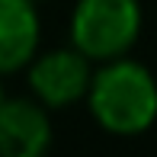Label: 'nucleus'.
Instances as JSON below:
<instances>
[{
  "label": "nucleus",
  "mask_w": 157,
  "mask_h": 157,
  "mask_svg": "<svg viewBox=\"0 0 157 157\" xmlns=\"http://www.w3.org/2000/svg\"><path fill=\"white\" fill-rule=\"evenodd\" d=\"M3 99H6V96H3V87H0V103H3Z\"/></svg>",
  "instance_id": "423d86ee"
},
{
  "label": "nucleus",
  "mask_w": 157,
  "mask_h": 157,
  "mask_svg": "<svg viewBox=\"0 0 157 157\" xmlns=\"http://www.w3.org/2000/svg\"><path fill=\"white\" fill-rule=\"evenodd\" d=\"M138 0H77L71 16V48H77L90 61L122 58L138 42Z\"/></svg>",
  "instance_id": "f03ea898"
},
{
  "label": "nucleus",
  "mask_w": 157,
  "mask_h": 157,
  "mask_svg": "<svg viewBox=\"0 0 157 157\" xmlns=\"http://www.w3.org/2000/svg\"><path fill=\"white\" fill-rule=\"evenodd\" d=\"M39 48V13L32 0H0V74L26 67Z\"/></svg>",
  "instance_id": "39448f33"
},
{
  "label": "nucleus",
  "mask_w": 157,
  "mask_h": 157,
  "mask_svg": "<svg viewBox=\"0 0 157 157\" xmlns=\"http://www.w3.org/2000/svg\"><path fill=\"white\" fill-rule=\"evenodd\" d=\"M52 144V119L32 99L0 103V157H45Z\"/></svg>",
  "instance_id": "20e7f679"
},
{
  "label": "nucleus",
  "mask_w": 157,
  "mask_h": 157,
  "mask_svg": "<svg viewBox=\"0 0 157 157\" xmlns=\"http://www.w3.org/2000/svg\"><path fill=\"white\" fill-rule=\"evenodd\" d=\"M90 74V58H83L77 48H58L35 58L29 67V87L42 106L61 109L87 96Z\"/></svg>",
  "instance_id": "7ed1b4c3"
},
{
  "label": "nucleus",
  "mask_w": 157,
  "mask_h": 157,
  "mask_svg": "<svg viewBox=\"0 0 157 157\" xmlns=\"http://www.w3.org/2000/svg\"><path fill=\"white\" fill-rule=\"evenodd\" d=\"M87 103L106 132L141 135L157 119V80L144 64L122 55L90 74Z\"/></svg>",
  "instance_id": "f257e3e1"
}]
</instances>
